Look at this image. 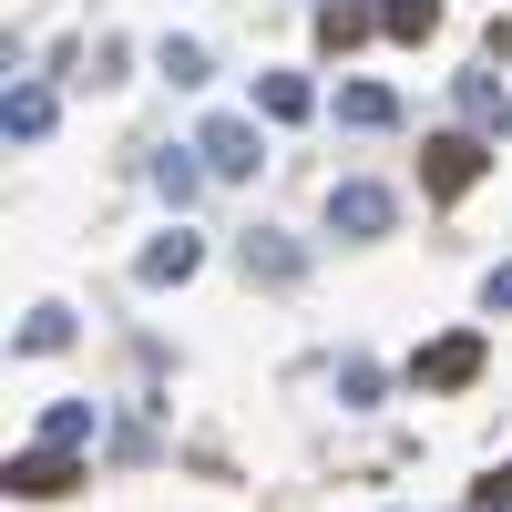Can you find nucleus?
Wrapping results in <instances>:
<instances>
[{"instance_id":"21","label":"nucleus","mask_w":512,"mask_h":512,"mask_svg":"<svg viewBox=\"0 0 512 512\" xmlns=\"http://www.w3.org/2000/svg\"><path fill=\"white\" fill-rule=\"evenodd\" d=\"M482 512H512V461H502V472L482 482Z\"/></svg>"},{"instance_id":"3","label":"nucleus","mask_w":512,"mask_h":512,"mask_svg":"<svg viewBox=\"0 0 512 512\" xmlns=\"http://www.w3.org/2000/svg\"><path fill=\"white\" fill-rule=\"evenodd\" d=\"M195 154H205V175L246 185L256 164H267V134H256V113H205V123H195Z\"/></svg>"},{"instance_id":"19","label":"nucleus","mask_w":512,"mask_h":512,"mask_svg":"<svg viewBox=\"0 0 512 512\" xmlns=\"http://www.w3.org/2000/svg\"><path fill=\"white\" fill-rule=\"evenodd\" d=\"M482 318H512V256H502V267H482Z\"/></svg>"},{"instance_id":"11","label":"nucleus","mask_w":512,"mask_h":512,"mask_svg":"<svg viewBox=\"0 0 512 512\" xmlns=\"http://www.w3.org/2000/svg\"><path fill=\"white\" fill-rule=\"evenodd\" d=\"M103 441V400H52L41 410V451H93Z\"/></svg>"},{"instance_id":"17","label":"nucleus","mask_w":512,"mask_h":512,"mask_svg":"<svg viewBox=\"0 0 512 512\" xmlns=\"http://www.w3.org/2000/svg\"><path fill=\"white\" fill-rule=\"evenodd\" d=\"M328 390H338V410H379V400H390V369H379L369 349H349V359L328 369Z\"/></svg>"},{"instance_id":"5","label":"nucleus","mask_w":512,"mask_h":512,"mask_svg":"<svg viewBox=\"0 0 512 512\" xmlns=\"http://www.w3.org/2000/svg\"><path fill=\"white\" fill-rule=\"evenodd\" d=\"M451 113H461V134H482V144H512V82L482 62V72H451Z\"/></svg>"},{"instance_id":"8","label":"nucleus","mask_w":512,"mask_h":512,"mask_svg":"<svg viewBox=\"0 0 512 512\" xmlns=\"http://www.w3.org/2000/svg\"><path fill=\"white\" fill-rule=\"evenodd\" d=\"M52 123H62L52 82H11V93H0V134H11V144H52Z\"/></svg>"},{"instance_id":"4","label":"nucleus","mask_w":512,"mask_h":512,"mask_svg":"<svg viewBox=\"0 0 512 512\" xmlns=\"http://www.w3.org/2000/svg\"><path fill=\"white\" fill-rule=\"evenodd\" d=\"M482 359H492V338L482 328H451V338H431V349H410V390H472Z\"/></svg>"},{"instance_id":"12","label":"nucleus","mask_w":512,"mask_h":512,"mask_svg":"<svg viewBox=\"0 0 512 512\" xmlns=\"http://www.w3.org/2000/svg\"><path fill=\"white\" fill-rule=\"evenodd\" d=\"M72 338H82V328H72V308H62V297H41V308L11 328V349H21V359H62Z\"/></svg>"},{"instance_id":"1","label":"nucleus","mask_w":512,"mask_h":512,"mask_svg":"<svg viewBox=\"0 0 512 512\" xmlns=\"http://www.w3.org/2000/svg\"><path fill=\"white\" fill-rule=\"evenodd\" d=\"M482 175H492V144H482V134H431V144H420V195L461 205Z\"/></svg>"},{"instance_id":"7","label":"nucleus","mask_w":512,"mask_h":512,"mask_svg":"<svg viewBox=\"0 0 512 512\" xmlns=\"http://www.w3.org/2000/svg\"><path fill=\"white\" fill-rule=\"evenodd\" d=\"M236 267H246V287H297V277H308V246L277 236V226H256V236L236 246Z\"/></svg>"},{"instance_id":"20","label":"nucleus","mask_w":512,"mask_h":512,"mask_svg":"<svg viewBox=\"0 0 512 512\" xmlns=\"http://www.w3.org/2000/svg\"><path fill=\"white\" fill-rule=\"evenodd\" d=\"M482 62H512V11H502V21L482 31Z\"/></svg>"},{"instance_id":"6","label":"nucleus","mask_w":512,"mask_h":512,"mask_svg":"<svg viewBox=\"0 0 512 512\" xmlns=\"http://www.w3.org/2000/svg\"><path fill=\"white\" fill-rule=\"evenodd\" d=\"M0 482H11L21 502H62V492L82 482V451H41V441H31V451H11V472H0Z\"/></svg>"},{"instance_id":"16","label":"nucleus","mask_w":512,"mask_h":512,"mask_svg":"<svg viewBox=\"0 0 512 512\" xmlns=\"http://www.w3.org/2000/svg\"><path fill=\"white\" fill-rule=\"evenodd\" d=\"M154 72L175 82V93H195V82H216V52H205L195 31H164V41H154Z\"/></svg>"},{"instance_id":"14","label":"nucleus","mask_w":512,"mask_h":512,"mask_svg":"<svg viewBox=\"0 0 512 512\" xmlns=\"http://www.w3.org/2000/svg\"><path fill=\"white\" fill-rule=\"evenodd\" d=\"M338 123H349V134H390L400 93H390V82H338Z\"/></svg>"},{"instance_id":"2","label":"nucleus","mask_w":512,"mask_h":512,"mask_svg":"<svg viewBox=\"0 0 512 512\" xmlns=\"http://www.w3.org/2000/svg\"><path fill=\"white\" fill-rule=\"evenodd\" d=\"M390 226H400V195H390V185H369V175H338V185H328V236L379 246Z\"/></svg>"},{"instance_id":"9","label":"nucleus","mask_w":512,"mask_h":512,"mask_svg":"<svg viewBox=\"0 0 512 512\" xmlns=\"http://www.w3.org/2000/svg\"><path fill=\"white\" fill-rule=\"evenodd\" d=\"M195 267H205V236H195V226H164V236L134 256V277H144V287H185Z\"/></svg>"},{"instance_id":"10","label":"nucleus","mask_w":512,"mask_h":512,"mask_svg":"<svg viewBox=\"0 0 512 512\" xmlns=\"http://www.w3.org/2000/svg\"><path fill=\"white\" fill-rule=\"evenodd\" d=\"M369 31H379V0H318V52H328V62L359 52Z\"/></svg>"},{"instance_id":"13","label":"nucleus","mask_w":512,"mask_h":512,"mask_svg":"<svg viewBox=\"0 0 512 512\" xmlns=\"http://www.w3.org/2000/svg\"><path fill=\"white\" fill-rule=\"evenodd\" d=\"M154 195L175 205V226H185V205L205 195V154H195V144H164V154H154Z\"/></svg>"},{"instance_id":"18","label":"nucleus","mask_w":512,"mask_h":512,"mask_svg":"<svg viewBox=\"0 0 512 512\" xmlns=\"http://www.w3.org/2000/svg\"><path fill=\"white\" fill-rule=\"evenodd\" d=\"M379 31H390V41H431L441 31V0H379Z\"/></svg>"},{"instance_id":"15","label":"nucleus","mask_w":512,"mask_h":512,"mask_svg":"<svg viewBox=\"0 0 512 512\" xmlns=\"http://www.w3.org/2000/svg\"><path fill=\"white\" fill-rule=\"evenodd\" d=\"M256 113H267V123H308L318 113V82L308 72H256Z\"/></svg>"}]
</instances>
